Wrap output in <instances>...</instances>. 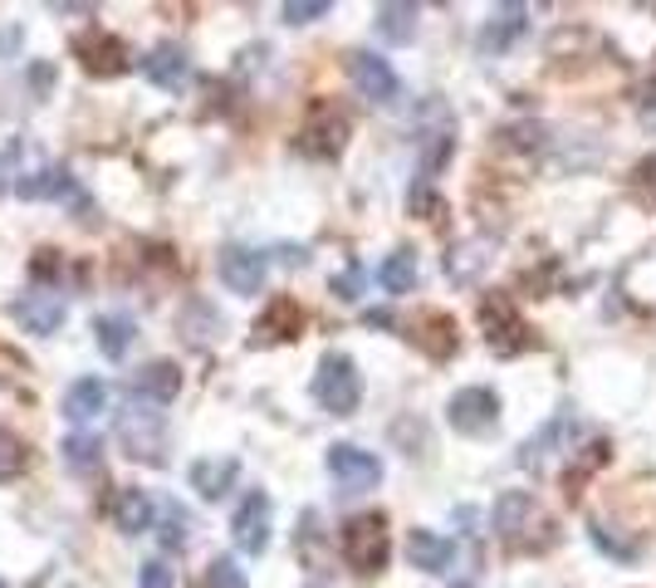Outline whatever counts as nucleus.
I'll use <instances>...</instances> for the list:
<instances>
[{
    "label": "nucleus",
    "mask_w": 656,
    "mask_h": 588,
    "mask_svg": "<svg viewBox=\"0 0 656 588\" xmlns=\"http://www.w3.org/2000/svg\"><path fill=\"white\" fill-rule=\"evenodd\" d=\"M118 441L128 446L133 461H143V466H162L167 461V417L157 412V403L133 397V403L118 412Z\"/></svg>",
    "instance_id": "1"
},
{
    "label": "nucleus",
    "mask_w": 656,
    "mask_h": 588,
    "mask_svg": "<svg viewBox=\"0 0 656 588\" xmlns=\"http://www.w3.org/2000/svg\"><path fill=\"white\" fill-rule=\"evenodd\" d=\"M314 403L333 417L358 412L363 403V377H358V363L348 353H324L319 373H314Z\"/></svg>",
    "instance_id": "2"
},
{
    "label": "nucleus",
    "mask_w": 656,
    "mask_h": 588,
    "mask_svg": "<svg viewBox=\"0 0 656 588\" xmlns=\"http://www.w3.org/2000/svg\"><path fill=\"white\" fill-rule=\"evenodd\" d=\"M387 554H393V544H387L383 514H353V520L343 524V559L353 564L358 574H377L387 564Z\"/></svg>",
    "instance_id": "3"
},
{
    "label": "nucleus",
    "mask_w": 656,
    "mask_h": 588,
    "mask_svg": "<svg viewBox=\"0 0 656 588\" xmlns=\"http://www.w3.org/2000/svg\"><path fill=\"white\" fill-rule=\"evenodd\" d=\"M324 461H328V476H333L338 490H348V496H363V490H373L377 480H383V461H377L373 451L353 446V441H333Z\"/></svg>",
    "instance_id": "4"
},
{
    "label": "nucleus",
    "mask_w": 656,
    "mask_h": 588,
    "mask_svg": "<svg viewBox=\"0 0 656 588\" xmlns=\"http://www.w3.org/2000/svg\"><path fill=\"white\" fill-rule=\"evenodd\" d=\"M446 422L456 427L461 437H485L500 422V397H495L490 387H461L446 403Z\"/></svg>",
    "instance_id": "5"
},
{
    "label": "nucleus",
    "mask_w": 656,
    "mask_h": 588,
    "mask_svg": "<svg viewBox=\"0 0 656 588\" xmlns=\"http://www.w3.org/2000/svg\"><path fill=\"white\" fill-rule=\"evenodd\" d=\"M480 324H485V339H490L495 353H520V349H529V329H524V319L514 314V304L505 299V294H495V299L480 304Z\"/></svg>",
    "instance_id": "6"
},
{
    "label": "nucleus",
    "mask_w": 656,
    "mask_h": 588,
    "mask_svg": "<svg viewBox=\"0 0 656 588\" xmlns=\"http://www.w3.org/2000/svg\"><path fill=\"white\" fill-rule=\"evenodd\" d=\"M65 314L69 309H65V299H59V290H30L10 304V319L25 333H39V339H49V333L65 324Z\"/></svg>",
    "instance_id": "7"
},
{
    "label": "nucleus",
    "mask_w": 656,
    "mask_h": 588,
    "mask_svg": "<svg viewBox=\"0 0 656 588\" xmlns=\"http://www.w3.org/2000/svg\"><path fill=\"white\" fill-rule=\"evenodd\" d=\"M230 540H236L240 554L270 550V496H264V490H250V496L240 500L236 520H230Z\"/></svg>",
    "instance_id": "8"
},
{
    "label": "nucleus",
    "mask_w": 656,
    "mask_h": 588,
    "mask_svg": "<svg viewBox=\"0 0 656 588\" xmlns=\"http://www.w3.org/2000/svg\"><path fill=\"white\" fill-rule=\"evenodd\" d=\"M348 79H353V89L363 93V99H373V103H393L397 99V74L383 55L353 49V55H348Z\"/></svg>",
    "instance_id": "9"
},
{
    "label": "nucleus",
    "mask_w": 656,
    "mask_h": 588,
    "mask_svg": "<svg viewBox=\"0 0 656 588\" xmlns=\"http://www.w3.org/2000/svg\"><path fill=\"white\" fill-rule=\"evenodd\" d=\"M216 270H220V285H226L230 294H260L264 285V256L250 246H226L216 256Z\"/></svg>",
    "instance_id": "10"
},
{
    "label": "nucleus",
    "mask_w": 656,
    "mask_h": 588,
    "mask_svg": "<svg viewBox=\"0 0 656 588\" xmlns=\"http://www.w3.org/2000/svg\"><path fill=\"white\" fill-rule=\"evenodd\" d=\"M407 559H411V569H421V574H446L451 559H456V544L437 530H411L407 534Z\"/></svg>",
    "instance_id": "11"
},
{
    "label": "nucleus",
    "mask_w": 656,
    "mask_h": 588,
    "mask_svg": "<svg viewBox=\"0 0 656 588\" xmlns=\"http://www.w3.org/2000/svg\"><path fill=\"white\" fill-rule=\"evenodd\" d=\"M186 476H192V490H196L201 500H220L230 486H236L240 461L236 456H206V461H196Z\"/></svg>",
    "instance_id": "12"
},
{
    "label": "nucleus",
    "mask_w": 656,
    "mask_h": 588,
    "mask_svg": "<svg viewBox=\"0 0 656 588\" xmlns=\"http://www.w3.org/2000/svg\"><path fill=\"white\" fill-rule=\"evenodd\" d=\"M133 393L143 397V403H172L177 393H182V368H177L172 359H152L143 368V373H137V383H133Z\"/></svg>",
    "instance_id": "13"
},
{
    "label": "nucleus",
    "mask_w": 656,
    "mask_h": 588,
    "mask_svg": "<svg viewBox=\"0 0 656 588\" xmlns=\"http://www.w3.org/2000/svg\"><path fill=\"white\" fill-rule=\"evenodd\" d=\"M143 69H147V79L157 83V89H172V93H182L186 83H192V65H186V55L177 45H157L152 55L143 59Z\"/></svg>",
    "instance_id": "14"
},
{
    "label": "nucleus",
    "mask_w": 656,
    "mask_h": 588,
    "mask_svg": "<svg viewBox=\"0 0 656 588\" xmlns=\"http://www.w3.org/2000/svg\"><path fill=\"white\" fill-rule=\"evenodd\" d=\"M79 55L89 74H99V79H109V74H123L128 69V45H123L118 35H93V39H79Z\"/></svg>",
    "instance_id": "15"
},
{
    "label": "nucleus",
    "mask_w": 656,
    "mask_h": 588,
    "mask_svg": "<svg viewBox=\"0 0 656 588\" xmlns=\"http://www.w3.org/2000/svg\"><path fill=\"white\" fill-rule=\"evenodd\" d=\"M343 138H348V123L338 118V113H319V118H314L309 128L299 133V152H309V157H338V152H343Z\"/></svg>",
    "instance_id": "16"
},
{
    "label": "nucleus",
    "mask_w": 656,
    "mask_h": 588,
    "mask_svg": "<svg viewBox=\"0 0 656 588\" xmlns=\"http://www.w3.org/2000/svg\"><path fill=\"white\" fill-rule=\"evenodd\" d=\"M534 514H539V510H534V496H529V490H505V496L495 500L490 520H495V530H500L505 540H520Z\"/></svg>",
    "instance_id": "17"
},
{
    "label": "nucleus",
    "mask_w": 656,
    "mask_h": 588,
    "mask_svg": "<svg viewBox=\"0 0 656 588\" xmlns=\"http://www.w3.org/2000/svg\"><path fill=\"white\" fill-rule=\"evenodd\" d=\"M103 403H109V383H99V377H79V383L65 393V417L69 422H93V417L103 412Z\"/></svg>",
    "instance_id": "18"
},
{
    "label": "nucleus",
    "mask_w": 656,
    "mask_h": 588,
    "mask_svg": "<svg viewBox=\"0 0 656 588\" xmlns=\"http://www.w3.org/2000/svg\"><path fill=\"white\" fill-rule=\"evenodd\" d=\"M15 192L25 196V202H45V196H79L73 192V177L65 167H39L35 177H20Z\"/></svg>",
    "instance_id": "19"
},
{
    "label": "nucleus",
    "mask_w": 656,
    "mask_h": 588,
    "mask_svg": "<svg viewBox=\"0 0 656 588\" xmlns=\"http://www.w3.org/2000/svg\"><path fill=\"white\" fill-rule=\"evenodd\" d=\"M411 339L421 343V349L431 353V359H446L451 349H456V319L451 314H427V319L417 324V333Z\"/></svg>",
    "instance_id": "20"
},
{
    "label": "nucleus",
    "mask_w": 656,
    "mask_h": 588,
    "mask_svg": "<svg viewBox=\"0 0 656 588\" xmlns=\"http://www.w3.org/2000/svg\"><path fill=\"white\" fill-rule=\"evenodd\" d=\"M147 524H152V506H147L143 490H118V496H113V530L143 534Z\"/></svg>",
    "instance_id": "21"
},
{
    "label": "nucleus",
    "mask_w": 656,
    "mask_h": 588,
    "mask_svg": "<svg viewBox=\"0 0 656 588\" xmlns=\"http://www.w3.org/2000/svg\"><path fill=\"white\" fill-rule=\"evenodd\" d=\"M377 35L393 39V45H407V39L417 35V5H401V0L377 5Z\"/></svg>",
    "instance_id": "22"
},
{
    "label": "nucleus",
    "mask_w": 656,
    "mask_h": 588,
    "mask_svg": "<svg viewBox=\"0 0 656 588\" xmlns=\"http://www.w3.org/2000/svg\"><path fill=\"white\" fill-rule=\"evenodd\" d=\"M299 324H304L299 304H294V299H270V309L260 314L256 333H264V339H294V333H299Z\"/></svg>",
    "instance_id": "23"
},
{
    "label": "nucleus",
    "mask_w": 656,
    "mask_h": 588,
    "mask_svg": "<svg viewBox=\"0 0 656 588\" xmlns=\"http://www.w3.org/2000/svg\"><path fill=\"white\" fill-rule=\"evenodd\" d=\"M524 15H529L524 5H500V10L490 15V25H485L480 49H505V45H510V39L524 30Z\"/></svg>",
    "instance_id": "24"
},
{
    "label": "nucleus",
    "mask_w": 656,
    "mask_h": 588,
    "mask_svg": "<svg viewBox=\"0 0 656 588\" xmlns=\"http://www.w3.org/2000/svg\"><path fill=\"white\" fill-rule=\"evenodd\" d=\"M93 333H99V349L109 353V359H123L137 329H133L128 314H103V319H93Z\"/></svg>",
    "instance_id": "25"
},
{
    "label": "nucleus",
    "mask_w": 656,
    "mask_h": 588,
    "mask_svg": "<svg viewBox=\"0 0 656 588\" xmlns=\"http://www.w3.org/2000/svg\"><path fill=\"white\" fill-rule=\"evenodd\" d=\"M65 466L79 471V476H99V466H103L99 437H93V432H73V437L65 441Z\"/></svg>",
    "instance_id": "26"
},
{
    "label": "nucleus",
    "mask_w": 656,
    "mask_h": 588,
    "mask_svg": "<svg viewBox=\"0 0 656 588\" xmlns=\"http://www.w3.org/2000/svg\"><path fill=\"white\" fill-rule=\"evenodd\" d=\"M377 280H383L387 294L417 290V256H411V250H393V256L383 260V270H377Z\"/></svg>",
    "instance_id": "27"
},
{
    "label": "nucleus",
    "mask_w": 656,
    "mask_h": 588,
    "mask_svg": "<svg viewBox=\"0 0 656 588\" xmlns=\"http://www.w3.org/2000/svg\"><path fill=\"white\" fill-rule=\"evenodd\" d=\"M206 588H250V584H246V574H240V564L230 559V554H220L206 569Z\"/></svg>",
    "instance_id": "28"
},
{
    "label": "nucleus",
    "mask_w": 656,
    "mask_h": 588,
    "mask_svg": "<svg viewBox=\"0 0 656 588\" xmlns=\"http://www.w3.org/2000/svg\"><path fill=\"white\" fill-rule=\"evenodd\" d=\"M608 461V441H592V446H584V461H578V471H568V496H578V486L592 476V471Z\"/></svg>",
    "instance_id": "29"
},
{
    "label": "nucleus",
    "mask_w": 656,
    "mask_h": 588,
    "mask_svg": "<svg viewBox=\"0 0 656 588\" xmlns=\"http://www.w3.org/2000/svg\"><path fill=\"white\" fill-rule=\"evenodd\" d=\"M162 544L167 550H186V510L182 506H167V514H162Z\"/></svg>",
    "instance_id": "30"
},
{
    "label": "nucleus",
    "mask_w": 656,
    "mask_h": 588,
    "mask_svg": "<svg viewBox=\"0 0 656 588\" xmlns=\"http://www.w3.org/2000/svg\"><path fill=\"white\" fill-rule=\"evenodd\" d=\"M324 15H328V0H290V5H284L290 25H309V20H324Z\"/></svg>",
    "instance_id": "31"
},
{
    "label": "nucleus",
    "mask_w": 656,
    "mask_h": 588,
    "mask_svg": "<svg viewBox=\"0 0 656 588\" xmlns=\"http://www.w3.org/2000/svg\"><path fill=\"white\" fill-rule=\"evenodd\" d=\"M10 471H25V441L0 432V476H10Z\"/></svg>",
    "instance_id": "32"
},
{
    "label": "nucleus",
    "mask_w": 656,
    "mask_h": 588,
    "mask_svg": "<svg viewBox=\"0 0 656 588\" xmlns=\"http://www.w3.org/2000/svg\"><path fill=\"white\" fill-rule=\"evenodd\" d=\"M137 588H177V574L162 559H147L143 574H137Z\"/></svg>",
    "instance_id": "33"
},
{
    "label": "nucleus",
    "mask_w": 656,
    "mask_h": 588,
    "mask_svg": "<svg viewBox=\"0 0 656 588\" xmlns=\"http://www.w3.org/2000/svg\"><path fill=\"white\" fill-rule=\"evenodd\" d=\"M358 280H363V275H358V270H348V275H343V280H333V290H338V299H358Z\"/></svg>",
    "instance_id": "34"
},
{
    "label": "nucleus",
    "mask_w": 656,
    "mask_h": 588,
    "mask_svg": "<svg viewBox=\"0 0 656 588\" xmlns=\"http://www.w3.org/2000/svg\"><path fill=\"white\" fill-rule=\"evenodd\" d=\"M0 588H5V584H0Z\"/></svg>",
    "instance_id": "35"
}]
</instances>
